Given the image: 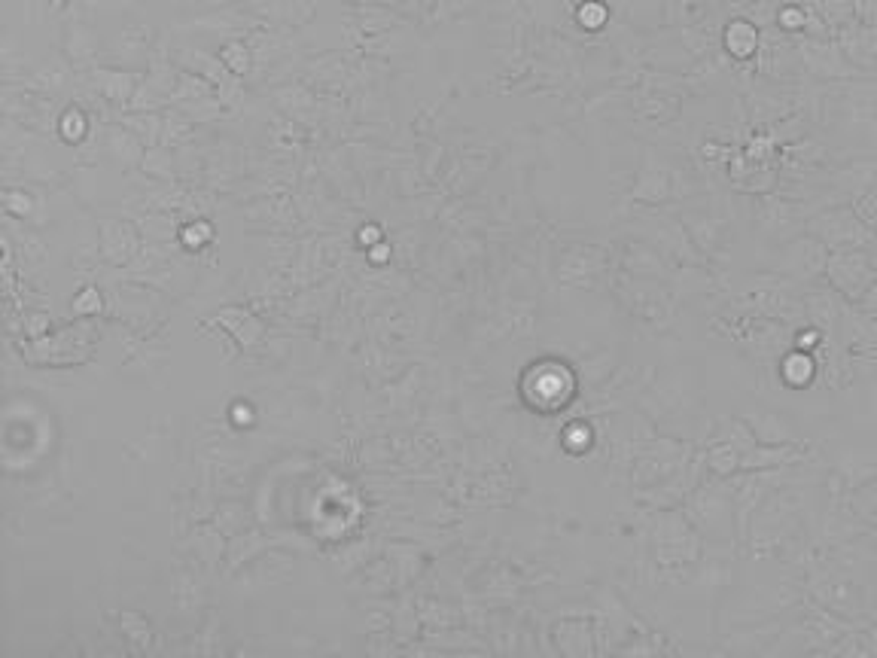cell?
I'll list each match as a JSON object with an SVG mask.
<instances>
[{"label": "cell", "mask_w": 877, "mask_h": 658, "mask_svg": "<svg viewBox=\"0 0 877 658\" xmlns=\"http://www.w3.org/2000/svg\"><path fill=\"white\" fill-rule=\"evenodd\" d=\"M826 269H829V281L853 302H859L865 290L874 284L871 262L862 250H838L835 256H829Z\"/></svg>", "instance_id": "cell-1"}, {"label": "cell", "mask_w": 877, "mask_h": 658, "mask_svg": "<svg viewBox=\"0 0 877 658\" xmlns=\"http://www.w3.org/2000/svg\"><path fill=\"white\" fill-rule=\"evenodd\" d=\"M814 375H817V360L811 357V351L795 348V351L786 354L783 363H780V378H783L789 387H795V390H801V387L811 384Z\"/></svg>", "instance_id": "cell-2"}, {"label": "cell", "mask_w": 877, "mask_h": 658, "mask_svg": "<svg viewBox=\"0 0 877 658\" xmlns=\"http://www.w3.org/2000/svg\"><path fill=\"white\" fill-rule=\"evenodd\" d=\"M707 467L719 479L737 476L740 473V451L725 436H716L713 445H710V451H707Z\"/></svg>", "instance_id": "cell-3"}, {"label": "cell", "mask_w": 877, "mask_h": 658, "mask_svg": "<svg viewBox=\"0 0 877 658\" xmlns=\"http://www.w3.org/2000/svg\"><path fill=\"white\" fill-rule=\"evenodd\" d=\"M728 46H731V52L734 55H740V58H747V55H753L756 52V46H759V34H756V28L750 25V22H731V28H728Z\"/></svg>", "instance_id": "cell-4"}, {"label": "cell", "mask_w": 877, "mask_h": 658, "mask_svg": "<svg viewBox=\"0 0 877 658\" xmlns=\"http://www.w3.org/2000/svg\"><path fill=\"white\" fill-rule=\"evenodd\" d=\"M122 625H125V631H131V640H138L141 646L150 643V625L138 613H125L122 616Z\"/></svg>", "instance_id": "cell-5"}, {"label": "cell", "mask_w": 877, "mask_h": 658, "mask_svg": "<svg viewBox=\"0 0 877 658\" xmlns=\"http://www.w3.org/2000/svg\"><path fill=\"white\" fill-rule=\"evenodd\" d=\"M780 25H786V28H792V31H795V28H801V25H804V13H801L798 7H789V10H783V13H780Z\"/></svg>", "instance_id": "cell-6"}, {"label": "cell", "mask_w": 877, "mask_h": 658, "mask_svg": "<svg viewBox=\"0 0 877 658\" xmlns=\"http://www.w3.org/2000/svg\"><path fill=\"white\" fill-rule=\"evenodd\" d=\"M817 345H820V333H817V329H811V333H798L795 348H801V351H814Z\"/></svg>", "instance_id": "cell-7"}, {"label": "cell", "mask_w": 877, "mask_h": 658, "mask_svg": "<svg viewBox=\"0 0 877 658\" xmlns=\"http://www.w3.org/2000/svg\"><path fill=\"white\" fill-rule=\"evenodd\" d=\"M67 4H71V0H52V7H55V10H61V7H67Z\"/></svg>", "instance_id": "cell-8"}]
</instances>
